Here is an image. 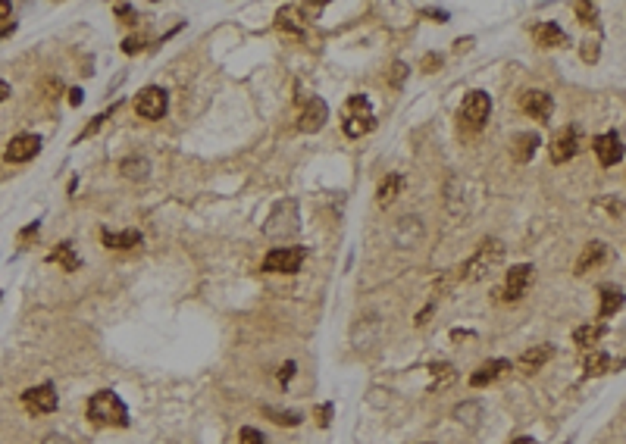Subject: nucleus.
Instances as JSON below:
<instances>
[{"mask_svg":"<svg viewBox=\"0 0 626 444\" xmlns=\"http://www.w3.org/2000/svg\"><path fill=\"white\" fill-rule=\"evenodd\" d=\"M94 425H129V410L113 391H97L85 406Z\"/></svg>","mask_w":626,"mask_h":444,"instance_id":"f257e3e1","label":"nucleus"},{"mask_svg":"<svg viewBox=\"0 0 626 444\" xmlns=\"http://www.w3.org/2000/svg\"><path fill=\"white\" fill-rule=\"evenodd\" d=\"M501 256H504V244H501L498 238H485V241L479 244V250H476V254L460 266V275H463L467 281L482 279L485 272H492V269L498 266Z\"/></svg>","mask_w":626,"mask_h":444,"instance_id":"f03ea898","label":"nucleus"},{"mask_svg":"<svg viewBox=\"0 0 626 444\" xmlns=\"http://www.w3.org/2000/svg\"><path fill=\"white\" fill-rule=\"evenodd\" d=\"M376 125V116H373V106H369L367 97H351L344 104V116H342V129L348 138H363L367 131H373Z\"/></svg>","mask_w":626,"mask_h":444,"instance_id":"7ed1b4c3","label":"nucleus"},{"mask_svg":"<svg viewBox=\"0 0 626 444\" xmlns=\"http://www.w3.org/2000/svg\"><path fill=\"white\" fill-rule=\"evenodd\" d=\"M492 113V97L485 91H470L460 104V125L467 131H479Z\"/></svg>","mask_w":626,"mask_h":444,"instance_id":"20e7f679","label":"nucleus"},{"mask_svg":"<svg viewBox=\"0 0 626 444\" xmlns=\"http://www.w3.org/2000/svg\"><path fill=\"white\" fill-rule=\"evenodd\" d=\"M166 106H169L166 91L156 88V85H147L144 91H138V97H135V113L141 119H150V122H154V119H163Z\"/></svg>","mask_w":626,"mask_h":444,"instance_id":"39448f33","label":"nucleus"},{"mask_svg":"<svg viewBox=\"0 0 626 444\" xmlns=\"http://www.w3.org/2000/svg\"><path fill=\"white\" fill-rule=\"evenodd\" d=\"M304 256H307L304 247H275L263 256V269L266 272H298Z\"/></svg>","mask_w":626,"mask_h":444,"instance_id":"423d86ee","label":"nucleus"},{"mask_svg":"<svg viewBox=\"0 0 626 444\" xmlns=\"http://www.w3.org/2000/svg\"><path fill=\"white\" fill-rule=\"evenodd\" d=\"M22 404L29 413H54L56 410V391L50 381H44V385H35L29 388V391H22Z\"/></svg>","mask_w":626,"mask_h":444,"instance_id":"0eeeda50","label":"nucleus"},{"mask_svg":"<svg viewBox=\"0 0 626 444\" xmlns=\"http://www.w3.org/2000/svg\"><path fill=\"white\" fill-rule=\"evenodd\" d=\"M41 154V138L38 135H16L3 150L6 163H29Z\"/></svg>","mask_w":626,"mask_h":444,"instance_id":"6e6552de","label":"nucleus"},{"mask_svg":"<svg viewBox=\"0 0 626 444\" xmlns=\"http://www.w3.org/2000/svg\"><path fill=\"white\" fill-rule=\"evenodd\" d=\"M595 156H598L601 166H617L623 160V141H620L617 131H604V135L595 138Z\"/></svg>","mask_w":626,"mask_h":444,"instance_id":"1a4fd4ad","label":"nucleus"},{"mask_svg":"<svg viewBox=\"0 0 626 444\" xmlns=\"http://www.w3.org/2000/svg\"><path fill=\"white\" fill-rule=\"evenodd\" d=\"M532 285V266L529 263H520V266L507 269V279H504V300H520Z\"/></svg>","mask_w":626,"mask_h":444,"instance_id":"9d476101","label":"nucleus"},{"mask_svg":"<svg viewBox=\"0 0 626 444\" xmlns=\"http://www.w3.org/2000/svg\"><path fill=\"white\" fill-rule=\"evenodd\" d=\"M326 119H329V106H326L323 97H310L304 104V110H300L298 116V129L300 131H319L326 125Z\"/></svg>","mask_w":626,"mask_h":444,"instance_id":"9b49d317","label":"nucleus"},{"mask_svg":"<svg viewBox=\"0 0 626 444\" xmlns=\"http://www.w3.org/2000/svg\"><path fill=\"white\" fill-rule=\"evenodd\" d=\"M576 150H579V131L573 129V125H567L563 131H557L554 141H551V160L554 163H567L576 156Z\"/></svg>","mask_w":626,"mask_h":444,"instance_id":"f8f14e48","label":"nucleus"},{"mask_svg":"<svg viewBox=\"0 0 626 444\" xmlns=\"http://www.w3.org/2000/svg\"><path fill=\"white\" fill-rule=\"evenodd\" d=\"M520 106H523L526 116L538 119V122H548L551 113H554V100H551V94H545V91H526L523 100H520Z\"/></svg>","mask_w":626,"mask_h":444,"instance_id":"ddd939ff","label":"nucleus"},{"mask_svg":"<svg viewBox=\"0 0 626 444\" xmlns=\"http://www.w3.org/2000/svg\"><path fill=\"white\" fill-rule=\"evenodd\" d=\"M554 356V347L551 344H538V347H529V350H523L520 354V360H517V366H520V372H526V375H532V372H538V369L545 366V363Z\"/></svg>","mask_w":626,"mask_h":444,"instance_id":"4468645a","label":"nucleus"},{"mask_svg":"<svg viewBox=\"0 0 626 444\" xmlns=\"http://www.w3.org/2000/svg\"><path fill=\"white\" fill-rule=\"evenodd\" d=\"M598 297H601V306H598V316L601 319H611L613 313L623 306V300H626V294L620 291L617 285H601L598 288Z\"/></svg>","mask_w":626,"mask_h":444,"instance_id":"2eb2a0df","label":"nucleus"},{"mask_svg":"<svg viewBox=\"0 0 626 444\" xmlns=\"http://www.w3.org/2000/svg\"><path fill=\"white\" fill-rule=\"evenodd\" d=\"M507 369H511V363H507V360H488V363H482L473 375H470V385L482 388V385H488V381L498 379L501 372H507Z\"/></svg>","mask_w":626,"mask_h":444,"instance_id":"dca6fc26","label":"nucleus"},{"mask_svg":"<svg viewBox=\"0 0 626 444\" xmlns=\"http://www.w3.org/2000/svg\"><path fill=\"white\" fill-rule=\"evenodd\" d=\"M536 41L542 44V47H563L567 44V31L561 28L557 22H542V25H536Z\"/></svg>","mask_w":626,"mask_h":444,"instance_id":"f3484780","label":"nucleus"},{"mask_svg":"<svg viewBox=\"0 0 626 444\" xmlns=\"http://www.w3.org/2000/svg\"><path fill=\"white\" fill-rule=\"evenodd\" d=\"M100 235H104V244H106L110 250H131V247H138V244H141V231H135V229H129V231H116V235L104 229Z\"/></svg>","mask_w":626,"mask_h":444,"instance_id":"a211bd4d","label":"nucleus"},{"mask_svg":"<svg viewBox=\"0 0 626 444\" xmlns=\"http://www.w3.org/2000/svg\"><path fill=\"white\" fill-rule=\"evenodd\" d=\"M607 256V247H604V241H588V247L579 254V260H576V275H582V272H588L592 266H598L601 260Z\"/></svg>","mask_w":626,"mask_h":444,"instance_id":"6ab92c4d","label":"nucleus"},{"mask_svg":"<svg viewBox=\"0 0 626 444\" xmlns=\"http://www.w3.org/2000/svg\"><path fill=\"white\" fill-rule=\"evenodd\" d=\"M604 325H579V329L573 331V344L582 350H595V344L604 338Z\"/></svg>","mask_w":626,"mask_h":444,"instance_id":"aec40b11","label":"nucleus"},{"mask_svg":"<svg viewBox=\"0 0 626 444\" xmlns=\"http://www.w3.org/2000/svg\"><path fill=\"white\" fill-rule=\"evenodd\" d=\"M582 369H586V375H604L607 369H613V360L604 350H588L586 360H582Z\"/></svg>","mask_w":626,"mask_h":444,"instance_id":"412c9836","label":"nucleus"},{"mask_svg":"<svg viewBox=\"0 0 626 444\" xmlns=\"http://www.w3.org/2000/svg\"><path fill=\"white\" fill-rule=\"evenodd\" d=\"M538 147V135L536 131H523V135H517V144H513V160L517 163H529L532 154H536Z\"/></svg>","mask_w":626,"mask_h":444,"instance_id":"4be33fe9","label":"nucleus"},{"mask_svg":"<svg viewBox=\"0 0 626 444\" xmlns=\"http://www.w3.org/2000/svg\"><path fill=\"white\" fill-rule=\"evenodd\" d=\"M50 260L54 263H60L66 272H75V269L81 266V260H79V254H75V247L69 241H63V244H56L54 247V254H50Z\"/></svg>","mask_w":626,"mask_h":444,"instance_id":"5701e85b","label":"nucleus"},{"mask_svg":"<svg viewBox=\"0 0 626 444\" xmlns=\"http://www.w3.org/2000/svg\"><path fill=\"white\" fill-rule=\"evenodd\" d=\"M119 169H122L125 179L144 181V179H147V169L150 166H147V160H141V156H138V160H135V156H129V160H122V166H119Z\"/></svg>","mask_w":626,"mask_h":444,"instance_id":"b1692460","label":"nucleus"},{"mask_svg":"<svg viewBox=\"0 0 626 444\" xmlns=\"http://www.w3.org/2000/svg\"><path fill=\"white\" fill-rule=\"evenodd\" d=\"M398 191H401V175H388V179H382V185H379V204L388 206L394 197H398Z\"/></svg>","mask_w":626,"mask_h":444,"instance_id":"393cba45","label":"nucleus"},{"mask_svg":"<svg viewBox=\"0 0 626 444\" xmlns=\"http://www.w3.org/2000/svg\"><path fill=\"white\" fill-rule=\"evenodd\" d=\"M429 372H432V385H438V388L454 381V366H451V363H435V366H429Z\"/></svg>","mask_w":626,"mask_h":444,"instance_id":"a878e982","label":"nucleus"},{"mask_svg":"<svg viewBox=\"0 0 626 444\" xmlns=\"http://www.w3.org/2000/svg\"><path fill=\"white\" fill-rule=\"evenodd\" d=\"M238 441L241 444H266V435L257 429H250V425H244L241 431H238Z\"/></svg>","mask_w":626,"mask_h":444,"instance_id":"bb28decb","label":"nucleus"},{"mask_svg":"<svg viewBox=\"0 0 626 444\" xmlns=\"http://www.w3.org/2000/svg\"><path fill=\"white\" fill-rule=\"evenodd\" d=\"M266 413H269V416H273L279 425H298V422H300L298 413H282V410H269V406H266Z\"/></svg>","mask_w":626,"mask_h":444,"instance_id":"cd10ccee","label":"nucleus"},{"mask_svg":"<svg viewBox=\"0 0 626 444\" xmlns=\"http://www.w3.org/2000/svg\"><path fill=\"white\" fill-rule=\"evenodd\" d=\"M576 16L579 22H595V3H576Z\"/></svg>","mask_w":626,"mask_h":444,"instance_id":"c85d7f7f","label":"nucleus"},{"mask_svg":"<svg viewBox=\"0 0 626 444\" xmlns=\"http://www.w3.org/2000/svg\"><path fill=\"white\" fill-rule=\"evenodd\" d=\"M582 60H586V63L598 60V41H586V44H582Z\"/></svg>","mask_w":626,"mask_h":444,"instance_id":"c756f323","label":"nucleus"},{"mask_svg":"<svg viewBox=\"0 0 626 444\" xmlns=\"http://www.w3.org/2000/svg\"><path fill=\"white\" fill-rule=\"evenodd\" d=\"M122 50H125V54H138V50H144V38H125Z\"/></svg>","mask_w":626,"mask_h":444,"instance_id":"7c9ffc66","label":"nucleus"},{"mask_svg":"<svg viewBox=\"0 0 626 444\" xmlns=\"http://www.w3.org/2000/svg\"><path fill=\"white\" fill-rule=\"evenodd\" d=\"M435 66H442V56L429 54V56H426V60H423V69H426V72H435Z\"/></svg>","mask_w":626,"mask_h":444,"instance_id":"2f4dec72","label":"nucleus"},{"mask_svg":"<svg viewBox=\"0 0 626 444\" xmlns=\"http://www.w3.org/2000/svg\"><path fill=\"white\" fill-rule=\"evenodd\" d=\"M291 375H294V363H282V369H279V381H282V385H285Z\"/></svg>","mask_w":626,"mask_h":444,"instance_id":"473e14b6","label":"nucleus"},{"mask_svg":"<svg viewBox=\"0 0 626 444\" xmlns=\"http://www.w3.org/2000/svg\"><path fill=\"white\" fill-rule=\"evenodd\" d=\"M6 22H13V19H10V3L0 0V25H6Z\"/></svg>","mask_w":626,"mask_h":444,"instance_id":"72a5a7b5","label":"nucleus"},{"mask_svg":"<svg viewBox=\"0 0 626 444\" xmlns=\"http://www.w3.org/2000/svg\"><path fill=\"white\" fill-rule=\"evenodd\" d=\"M41 444H69V438H63V435H47Z\"/></svg>","mask_w":626,"mask_h":444,"instance_id":"f704fd0d","label":"nucleus"},{"mask_svg":"<svg viewBox=\"0 0 626 444\" xmlns=\"http://www.w3.org/2000/svg\"><path fill=\"white\" fill-rule=\"evenodd\" d=\"M69 104H72V106L81 104V91H79V88H72V91H69Z\"/></svg>","mask_w":626,"mask_h":444,"instance_id":"c9c22d12","label":"nucleus"},{"mask_svg":"<svg viewBox=\"0 0 626 444\" xmlns=\"http://www.w3.org/2000/svg\"><path fill=\"white\" fill-rule=\"evenodd\" d=\"M10 97V85H6V81H0V100H6Z\"/></svg>","mask_w":626,"mask_h":444,"instance_id":"e433bc0d","label":"nucleus"},{"mask_svg":"<svg viewBox=\"0 0 626 444\" xmlns=\"http://www.w3.org/2000/svg\"><path fill=\"white\" fill-rule=\"evenodd\" d=\"M511 444H536V441H532V438H513Z\"/></svg>","mask_w":626,"mask_h":444,"instance_id":"4c0bfd02","label":"nucleus"}]
</instances>
